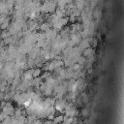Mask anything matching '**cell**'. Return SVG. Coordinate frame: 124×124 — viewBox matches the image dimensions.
Returning <instances> with one entry per match:
<instances>
[{"instance_id":"1","label":"cell","mask_w":124,"mask_h":124,"mask_svg":"<svg viewBox=\"0 0 124 124\" xmlns=\"http://www.w3.org/2000/svg\"><path fill=\"white\" fill-rule=\"evenodd\" d=\"M55 10H56V3L53 2L52 0H46L43 3V5L40 7V11L45 14L53 13Z\"/></svg>"},{"instance_id":"2","label":"cell","mask_w":124,"mask_h":124,"mask_svg":"<svg viewBox=\"0 0 124 124\" xmlns=\"http://www.w3.org/2000/svg\"><path fill=\"white\" fill-rule=\"evenodd\" d=\"M64 112H65V115L67 116H72V117H75L78 114V110L77 109L76 106L73 104V103H70V104H67L65 108H64Z\"/></svg>"},{"instance_id":"3","label":"cell","mask_w":124,"mask_h":124,"mask_svg":"<svg viewBox=\"0 0 124 124\" xmlns=\"http://www.w3.org/2000/svg\"><path fill=\"white\" fill-rule=\"evenodd\" d=\"M67 104H68V103H67V100L64 99V98H61V99H56L54 106H55V108H56L58 111L64 112V108H65V107H66Z\"/></svg>"},{"instance_id":"4","label":"cell","mask_w":124,"mask_h":124,"mask_svg":"<svg viewBox=\"0 0 124 124\" xmlns=\"http://www.w3.org/2000/svg\"><path fill=\"white\" fill-rule=\"evenodd\" d=\"M14 111H15V108L13 107V105L10 102H6L5 106L2 108V112H4L8 116H11L14 114Z\"/></svg>"},{"instance_id":"5","label":"cell","mask_w":124,"mask_h":124,"mask_svg":"<svg viewBox=\"0 0 124 124\" xmlns=\"http://www.w3.org/2000/svg\"><path fill=\"white\" fill-rule=\"evenodd\" d=\"M69 40H70V42H71V44L73 46H78L79 44V42L81 41V37H80V35H79L78 32H77V33H71L70 36H69Z\"/></svg>"},{"instance_id":"6","label":"cell","mask_w":124,"mask_h":124,"mask_svg":"<svg viewBox=\"0 0 124 124\" xmlns=\"http://www.w3.org/2000/svg\"><path fill=\"white\" fill-rule=\"evenodd\" d=\"M27 25H28V29L32 32H35L37 29H39V22L36 19H30L27 22Z\"/></svg>"},{"instance_id":"7","label":"cell","mask_w":124,"mask_h":124,"mask_svg":"<svg viewBox=\"0 0 124 124\" xmlns=\"http://www.w3.org/2000/svg\"><path fill=\"white\" fill-rule=\"evenodd\" d=\"M94 49L90 46V47H87V48H85V49H83L82 50V52H81V55L82 56H84L85 58H88V57H90V56H92V55H94Z\"/></svg>"},{"instance_id":"8","label":"cell","mask_w":124,"mask_h":124,"mask_svg":"<svg viewBox=\"0 0 124 124\" xmlns=\"http://www.w3.org/2000/svg\"><path fill=\"white\" fill-rule=\"evenodd\" d=\"M33 78V76H32V73H30L29 71H28V69L24 72V73H22L21 74V76H20V79L21 80H31Z\"/></svg>"},{"instance_id":"9","label":"cell","mask_w":124,"mask_h":124,"mask_svg":"<svg viewBox=\"0 0 124 124\" xmlns=\"http://www.w3.org/2000/svg\"><path fill=\"white\" fill-rule=\"evenodd\" d=\"M9 25H10V18L9 17H6L5 20L3 21V23L0 25V29L1 30H7L8 27H9Z\"/></svg>"},{"instance_id":"10","label":"cell","mask_w":124,"mask_h":124,"mask_svg":"<svg viewBox=\"0 0 124 124\" xmlns=\"http://www.w3.org/2000/svg\"><path fill=\"white\" fill-rule=\"evenodd\" d=\"M92 16H93V18H95L96 20H98L99 17L101 16V10L98 9V8H95V10L92 11Z\"/></svg>"},{"instance_id":"11","label":"cell","mask_w":124,"mask_h":124,"mask_svg":"<svg viewBox=\"0 0 124 124\" xmlns=\"http://www.w3.org/2000/svg\"><path fill=\"white\" fill-rule=\"evenodd\" d=\"M49 28H51V27L47 22H43V23H41V25H39V29L41 31H43V32H46Z\"/></svg>"},{"instance_id":"12","label":"cell","mask_w":124,"mask_h":124,"mask_svg":"<svg viewBox=\"0 0 124 124\" xmlns=\"http://www.w3.org/2000/svg\"><path fill=\"white\" fill-rule=\"evenodd\" d=\"M36 119H37V115H36V114H34V113H32V114H27V116H26L27 123H29V124L33 123Z\"/></svg>"},{"instance_id":"13","label":"cell","mask_w":124,"mask_h":124,"mask_svg":"<svg viewBox=\"0 0 124 124\" xmlns=\"http://www.w3.org/2000/svg\"><path fill=\"white\" fill-rule=\"evenodd\" d=\"M77 63H78L79 66H81V67L83 68V66H84V65H85V63H86V58H85L84 56L80 55V56L77 59Z\"/></svg>"},{"instance_id":"14","label":"cell","mask_w":124,"mask_h":124,"mask_svg":"<svg viewBox=\"0 0 124 124\" xmlns=\"http://www.w3.org/2000/svg\"><path fill=\"white\" fill-rule=\"evenodd\" d=\"M73 119H74V117H72V116L64 115V116H63V121H62L61 124H72Z\"/></svg>"},{"instance_id":"15","label":"cell","mask_w":124,"mask_h":124,"mask_svg":"<svg viewBox=\"0 0 124 124\" xmlns=\"http://www.w3.org/2000/svg\"><path fill=\"white\" fill-rule=\"evenodd\" d=\"M63 116L64 115H62V114H60L58 116H54V118L52 119V122L54 124H61L62 121H63Z\"/></svg>"},{"instance_id":"16","label":"cell","mask_w":124,"mask_h":124,"mask_svg":"<svg viewBox=\"0 0 124 124\" xmlns=\"http://www.w3.org/2000/svg\"><path fill=\"white\" fill-rule=\"evenodd\" d=\"M41 74H42V68H38V67L37 68H33V73H32L33 78H37Z\"/></svg>"},{"instance_id":"17","label":"cell","mask_w":124,"mask_h":124,"mask_svg":"<svg viewBox=\"0 0 124 124\" xmlns=\"http://www.w3.org/2000/svg\"><path fill=\"white\" fill-rule=\"evenodd\" d=\"M24 113V111L20 108H15V111H14V117L15 118H17L19 115H21V114H23Z\"/></svg>"},{"instance_id":"18","label":"cell","mask_w":124,"mask_h":124,"mask_svg":"<svg viewBox=\"0 0 124 124\" xmlns=\"http://www.w3.org/2000/svg\"><path fill=\"white\" fill-rule=\"evenodd\" d=\"M26 63H27V65H28V68H35V67H36L35 60H34V59H32V58H29V57H28V59H27Z\"/></svg>"},{"instance_id":"19","label":"cell","mask_w":124,"mask_h":124,"mask_svg":"<svg viewBox=\"0 0 124 124\" xmlns=\"http://www.w3.org/2000/svg\"><path fill=\"white\" fill-rule=\"evenodd\" d=\"M56 2H57V6L59 9H65V7L67 5L65 0H56Z\"/></svg>"},{"instance_id":"20","label":"cell","mask_w":124,"mask_h":124,"mask_svg":"<svg viewBox=\"0 0 124 124\" xmlns=\"http://www.w3.org/2000/svg\"><path fill=\"white\" fill-rule=\"evenodd\" d=\"M16 119L18 120L19 124H25V123L27 122V120H26V116H25V115H23V114L19 115V116H18Z\"/></svg>"},{"instance_id":"21","label":"cell","mask_w":124,"mask_h":124,"mask_svg":"<svg viewBox=\"0 0 124 124\" xmlns=\"http://www.w3.org/2000/svg\"><path fill=\"white\" fill-rule=\"evenodd\" d=\"M9 36H11V34H10V32H9L8 30H3V31L0 33V37H1L2 40L5 39V38H7V37H9Z\"/></svg>"},{"instance_id":"22","label":"cell","mask_w":124,"mask_h":124,"mask_svg":"<svg viewBox=\"0 0 124 124\" xmlns=\"http://www.w3.org/2000/svg\"><path fill=\"white\" fill-rule=\"evenodd\" d=\"M46 101L49 104V106H53V107H54V104H55L56 99H55L54 97H53V98H52V97H47V98L46 99Z\"/></svg>"},{"instance_id":"23","label":"cell","mask_w":124,"mask_h":124,"mask_svg":"<svg viewBox=\"0 0 124 124\" xmlns=\"http://www.w3.org/2000/svg\"><path fill=\"white\" fill-rule=\"evenodd\" d=\"M12 40H13V36L11 35V36L3 39V43H4V45H11L12 44Z\"/></svg>"},{"instance_id":"24","label":"cell","mask_w":124,"mask_h":124,"mask_svg":"<svg viewBox=\"0 0 124 124\" xmlns=\"http://www.w3.org/2000/svg\"><path fill=\"white\" fill-rule=\"evenodd\" d=\"M81 101L84 103V104H87L88 101H89V98H88V95L86 93H82L81 94Z\"/></svg>"},{"instance_id":"25","label":"cell","mask_w":124,"mask_h":124,"mask_svg":"<svg viewBox=\"0 0 124 124\" xmlns=\"http://www.w3.org/2000/svg\"><path fill=\"white\" fill-rule=\"evenodd\" d=\"M1 122H2V124H12V117L11 116H7Z\"/></svg>"},{"instance_id":"26","label":"cell","mask_w":124,"mask_h":124,"mask_svg":"<svg viewBox=\"0 0 124 124\" xmlns=\"http://www.w3.org/2000/svg\"><path fill=\"white\" fill-rule=\"evenodd\" d=\"M97 45H98V39H96V38H92V41H91V43H90V46H93V48H94V47L97 46Z\"/></svg>"},{"instance_id":"27","label":"cell","mask_w":124,"mask_h":124,"mask_svg":"<svg viewBox=\"0 0 124 124\" xmlns=\"http://www.w3.org/2000/svg\"><path fill=\"white\" fill-rule=\"evenodd\" d=\"M88 113H89L88 108H82V109H81V115H82V116L87 117V116H88Z\"/></svg>"},{"instance_id":"28","label":"cell","mask_w":124,"mask_h":124,"mask_svg":"<svg viewBox=\"0 0 124 124\" xmlns=\"http://www.w3.org/2000/svg\"><path fill=\"white\" fill-rule=\"evenodd\" d=\"M53 118H54V113H52V112L48 113L47 116H46V119H48V120H52Z\"/></svg>"},{"instance_id":"29","label":"cell","mask_w":124,"mask_h":124,"mask_svg":"<svg viewBox=\"0 0 124 124\" xmlns=\"http://www.w3.org/2000/svg\"><path fill=\"white\" fill-rule=\"evenodd\" d=\"M92 72H93V69H92V68L87 69V73H88V74H92Z\"/></svg>"}]
</instances>
